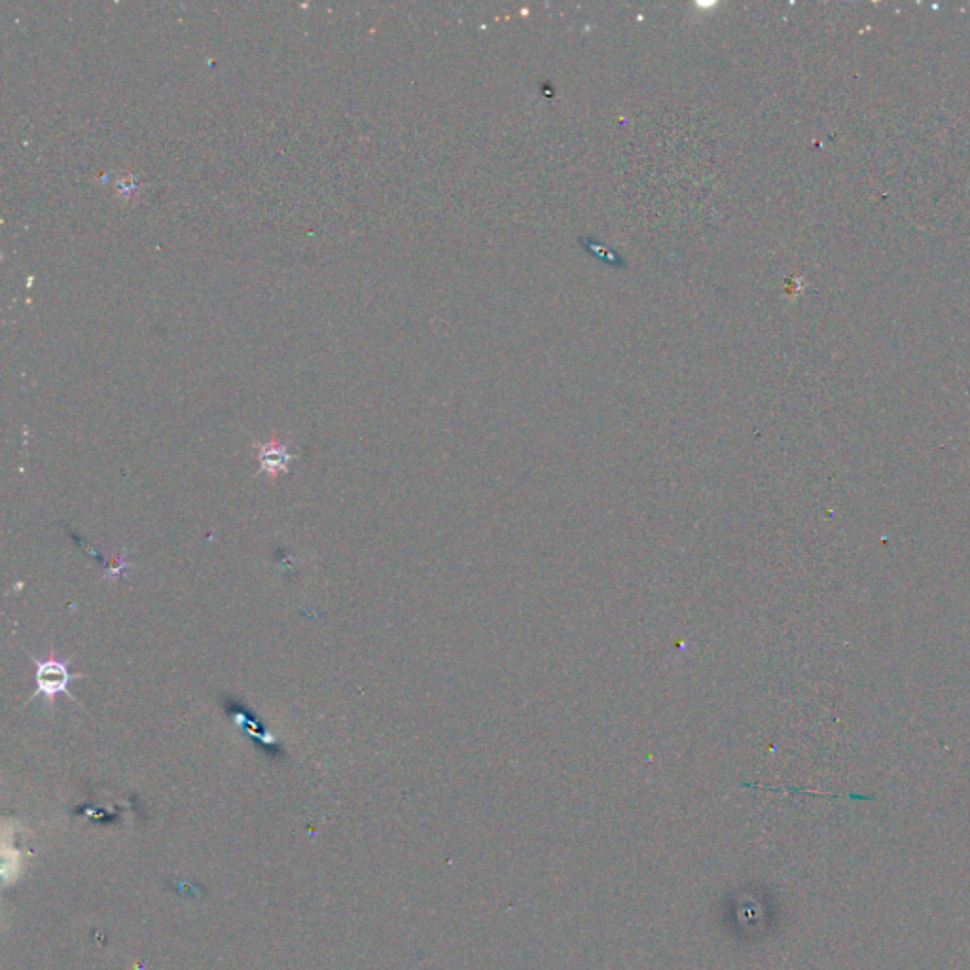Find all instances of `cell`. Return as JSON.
Masks as SVG:
<instances>
[{"label":"cell","instance_id":"6da1fadb","mask_svg":"<svg viewBox=\"0 0 970 970\" xmlns=\"http://www.w3.org/2000/svg\"><path fill=\"white\" fill-rule=\"evenodd\" d=\"M29 658L36 667V690L31 700H35L36 696H44L50 701V707H54L57 696L67 694L72 701H76L69 692V684L74 679L69 660L59 658L55 652H50V656H46L44 660H38L35 656H29Z\"/></svg>","mask_w":970,"mask_h":970},{"label":"cell","instance_id":"7a4b0ae2","mask_svg":"<svg viewBox=\"0 0 970 970\" xmlns=\"http://www.w3.org/2000/svg\"><path fill=\"white\" fill-rule=\"evenodd\" d=\"M256 457L260 463V472L268 474L270 478L287 474L290 463L294 461V455L288 451L287 444H283L279 438H271L264 444H258Z\"/></svg>","mask_w":970,"mask_h":970}]
</instances>
